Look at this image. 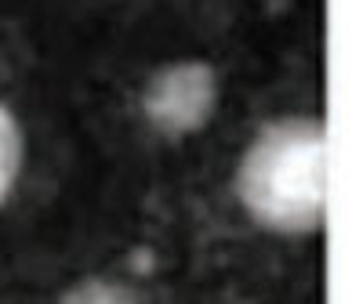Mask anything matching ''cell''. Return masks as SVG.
I'll use <instances>...</instances> for the list:
<instances>
[{
	"label": "cell",
	"mask_w": 363,
	"mask_h": 304,
	"mask_svg": "<svg viewBox=\"0 0 363 304\" xmlns=\"http://www.w3.org/2000/svg\"><path fill=\"white\" fill-rule=\"evenodd\" d=\"M218 69L211 62H200V58H182V62L160 66L145 80L138 109L153 134L182 141L211 124V116L218 109Z\"/></svg>",
	"instance_id": "obj_2"
},
{
	"label": "cell",
	"mask_w": 363,
	"mask_h": 304,
	"mask_svg": "<svg viewBox=\"0 0 363 304\" xmlns=\"http://www.w3.org/2000/svg\"><path fill=\"white\" fill-rule=\"evenodd\" d=\"M58 304H142V300L128 283L109 276H87L77 286H69Z\"/></svg>",
	"instance_id": "obj_4"
},
{
	"label": "cell",
	"mask_w": 363,
	"mask_h": 304,
	"mask_svg": "<svg viewBox=\"0 0 363 304\" xmlns=\"http://www.w3.org/2000/svg\"><path fill=\"white\" fill-rule=\"evenodd\" d=\"M22 156H26V141H22V127L15 112L0 102V206L11 196L15 181L22 174Z\"/></svg>",
	"instance_id": "obj_3"
},
{
	"label": "cell",
	"mask_w": 363,
	"mask_h": 304,
	"mask_svg": "<svg viewBox=\"0 0 363 304\" xmlns=\"http://www.w3.org/2000/svg\"><path fill=\"white\" fill-rule=\"evenodd\" d=\"M233 189L255 225L277 235L320 232L327 214V131L316 116L265 124L236 163Z\"/></svg>",
	"instance_id": "obj_1"
}]
</instances>
